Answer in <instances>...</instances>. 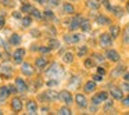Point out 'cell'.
<instances>
[{
    "mask_svg": "<svg viewBox=\"0 0 129 115\" xmlns=\"http://www.w3.org/2000/svg\"><path fill=\"white\" fill-rule=\"evenodd\" d=\"M10 43L14 45V46H18L21 43V36H20V35H17V33H13L11 36H10Z\"/></svg>",
    "mask_w": 129,
    "mask_h": 115,
    "instance_id": "cell-26",
    "label": "cell"
},
{
    "mask_svg": "<svg viewBox=\"0 0 129 115\" xmlns=\"http://www.w3.org/2000/svg\"><path fill=\"white\" fill-rule=\"evenodd\" d=\"M31 35H32V36H34V35H35V37H39L40 32L38 31V29H35V31H32V32H31Z\"/></svg>",
    "mask_w": 129,
    "mask_h": 115,
    "instance_id": "cell-48",
    "label": "cell"
},
{
    "mask_svg": "<svg viewBox=\"0 0 129 115\" xmlns=\"http://www.w3.org/2000/svg\"><path fill=\"white\" fill-rule=\"evenodd\" d=\"M126 29H128V31H129V24H128V26H126Z\"/></svg>",
    "mask_w": 129,
    "mask_h": 115,
    "instance_id": "cell-58",
    "label": "cell"
},
{
    "mask_svg": "<svg viewBox=\"0 0 129 115\" xmlns=\"http://www.w3.org/2000/svg\"><path fill=\"white\" fill-rule=\"evenodd\" d=\"M43 17H45V18H49V20H51V18H54V15H53V11H50V10H46V11L43 13Z\"/></svg>",
    "mask_w": 129,
    "mask_h": 115,
    "instance_id": "cell-41",
    "label": "cell"
},
{
    "mask_svg": "<svg viewBox=\"0 0 129 115\" xmlns=\"http://www.w3.org/2000/svg\"><path fill=\"white\" fill-rule=\"evenodd\" d=\"M45 98H47L49 101H56L60 98V94L57 92H54V90H47L45 93Z\"/></svg>",
    "mask_w": 129,
    "mask_h": 115,
    "instance_id": "cell-16",
    "label": "cell"
},
{
    "mask_svg": "<svg viewBox=\"0 0 129 115\" xmlns=\"http://www.w3.org/2000/svg\"><path fill=\"white\" fill-rule=\"evenodd\" d=\"M50 49H60V42L57 39H50Z\"/></svg>",
    "mask_w": 129,
    "mask_h": 115,
    "instance_id": "cell-32",
    "label": "cell"
},
{
    "mask_svg": "<svg viewBox=\"0 0 129 115\" xmlns=\"http://www.w3.org/2000/svg\"><path fill=\"white\" fill-rule=\"evenodd\" d=\"M97 73H100V75H106V73H107V71L106 69H104V68L103 67H97Z\"/></svg>",
    "mask_w": 129,
    "mask_h": 115,
    "instance_id": "cell-45",
    "label": "cell"
},
{
    "mask_svg": "<svg viewBox=\"0 0 129 115\" xmlns=\"http://www.w3.org/2000/svg\"><path fill=\"white\" fill-rule=\"evenodd\" d=\"M25 54V50L24 49H17L13 54V58H14V62L15 64H22V57Z\"/></svg>",
    "mask_w": 129,
    "mask_h": 115,
    "instance_id": "cell-11",
    "label": "cell"
},
{
    "mask_svg": "<svg viewBox=\"0 0 129 115\" xmlns=\"http://www.w3.org/2000/svg\"><path fill=\"white\" fill-rule=\"evenodd\" d=\"M42 112H49V108H46V107H43V108H42Z\"/></svg>",
    "mask_w": 129,
    "mask_h": 115,
    "instance_id": "cell-56",
    "label": "cell"
},
{
    "mask_svg": "<svg viewBox=\"0 0 129 115\" xmlns=\"http://www.w3.org/2000/svg\"><path fill=\"white\" fill-rule=\"evenodd\" d=\"M36 3H39V4H45L46 3V0H35Z\"/></svg>",
    "mask_w": 129,
    "mask_h": 115,
    "instance_id": "cell-54",
    "label": "cell"
},
{
    "mask_svg": "<svg viewBox=\"0 0 129 115\" xmlns=\"http://www.w3.org/2000/svg\"><path fill=\"white\" fill-rule=\"evenodd\" d=\"M92 58L94 60V62H103L104 60H106V58H104V56H101V54H99V53H94L92 56Z\"/></svg>",
    "mask_w": 129,
    "mask_h": 115,
    "instance_id": "cell-29",
    "label": "cell"
},
{
    "mask_svg": "<svg viewBox=\"0 0 129 115\" xmlns=\"http://www.w3.org/2000/svg\"><path fill=\"white\" fill-rule=\"evenodd\" d=\"M21 71H22V73L26 76H32L35 72L34 67H32L31 64H28V62H22V64H21Z\"/></svg>",
    "mask_w": 129,
    "mask_h": 115,
    "instance_id": "cell-10",
    "label": "cell"
},
{
    "mask_svg": "<svg viewBox=\"0 0 129 115\" xmlns=\"http://www.w3.org/2000/svg\"><path fill=\"white\" fill-rule=\"evenodd\" d=\"M26 109H28L29 114H36V111H38V104L35 103L34 100L28 101V103H26Z\"/></svg>",
    "mask_w": 129,
    "mask_h": 115,
    "instance_id": "cell-19",
    "label": "cell"
},
{
    "mask_svg": "<svg viewBox=\"0 0 129 115\" xmlns=\"http://www.w3.org/2000/svg\"><path fill=\"white\" fill-rule=\"evenodd\" d=\"M62 10H64L65 14H74V13H75V9H74V6L71 3H64Z\"/></svg>",
    "mask_w": 129,
    "mask_h": 115,
    "instance_id": "cell-25",
    "label": "cell"
},
{
    "mask_svg": "<svg viewBox=\"0 0 129 115\" xmlns=\"http://www.w3.org/2000/svg\"><path fill=\"white\" fill-rule=\"evenodd\" d=\"M96 22H97L99 24V25H101V26H103V25H111V20H110V18L108 17H106V15H97V17H96Z\"/></svg>",
    "mask_w": 129,
    "mask_h": 115,
    "instance_id": "cell-14",
    "label": "cell"
},
{
    "mask_svg": "<svg viewBox=\"0 0 129 115\" xmlns=\"http://www.w3.org/2000/svg\"><path fill=\"white\" fill-rule=\"evenodd\" d=\"M126 11L129 13V0H128V3H126Z\"/></svg>",
    "mask_w": 129,
    "mask_h": 115,
    "instance_id": "cell-57",
    "label": "cell"
},
{
    "mask_svg": "<svg viewBox=\"0 0 129 115\" xmlns=\"http://www.w3.org/2000/svg\"><path fill=\"white\" fill-rule=\"evenodd\" d=\"M0 73H2V75H4L6 78L11 76V73H13L11 65H10L9 62H4V64H2V65H0Z\"/></svg>",
    "mask_w": 129,
    "mask_h": 115,
    "instance_id": "cell-9",
    "label": "cell"
},
{
    "mask_svg": "<svg viewBox=\"0 0 129 115\" xmlns=\"http://www.w3.org/2000/svg\"><path fill=\"white\" fill-rule=\"evenodd\" d=\"M97 96L100 97V100L103 101H107V98H108V92H100V93H97Z\"/></svg>",
    "mask_w": 129,
    "mask_h": 115,
    "instance_id": "cell-34",
    "label": "cell"
},
{
    "mask_svg": "<svg viewBox=\"0 0 129 115\" xmlns=\"http://www.w3.org/2000/svg\"><path fill=\"white\" fill-rule=\"evenodd\" d=\"M87 53H89V47L87 46H81L78 49V57H85Z\"/></svg>",
    "mask_w": 129,
    "mask_h": 115,
    "instance_id": "cell-28",
    "label": "cell"
},
{
    "mask_svg": "<svg viewBox=\"0 0 129 115\" xmlns=\"http://www.w3.org/2000/svg\"><path fill=\"white\" fill-rule=\"evenodd\" d=\"M50 50H51L50 47H45V46H42V47H39V51H40L42 54H47V53H50Z\"/></svg>",
    "mask_w": 129,
    "mask_h": 115,
    "instance_id": "cell-43",
    "label": "cell"
},
{
    "mask_svg": "<svg viewBox=\"0 0 129 115\" xmlns=\"http://www.w3.org/2000/svg\"><path fill=\"white\" fill-rule=\"evenodd\" d=\"M75 103H76V105H78V108H81V109L87 108V98H86V96L82 94V93H78V94L75 96Z\"/></svg>",
    "mask_w": 129,
    "mask_h": 115,
    "instance_id": "cell-4",
    "label": "cell"
},
{
    "mask_svg": "<svg viewBox=\"0 0 129 115\" xmlns=\"http://www.w3.org/2000/svg\"><path fill=\"white\" fill-rule=\"evenodd\" d=\"M15 86H17L18 93H25L28 90V86H26L25 81H22V78H17L15 79Z\"/></svg>",
    "mask_w": 129,
    "mask_h": 115,
    "instance_id": "cell-12",
    "label": "cell"
},
{
    "mask_svg": "<svg viewBox=\"0 0 129 115\" xmlns=\"http://www.w3.org/2000/svg\"><path fill=\"white\" fill-rule=\"evenodd\" d=\"M110 94H111L112 98H115V100H122L123 98V92H122V89L118 87V86H111Z\"/></svg>",
    "mask_w": 129,
    "mask_h": 115,
    "instance_id": "cell-7",
    "label": "cell"
},
{
    "mask_svg": "<svg viewBox=\"0 0 129 115\" xmlns=\"http://www.w3.org/2000/svg\"><path fill=\"white\" fill-rule=\"evenodd\" d=\"M101 103H103V101L100 100V97H99L97 94L93 96V97H92V104H93V105H100Z\"/></svg>",
    "mask_w": 129,
    "mask_h": 115,
    "instance_id": "cell-36",
    "label": "cell"
},
{
    "mask_svg": "<svg viewBox=\"0 0 129 115\" xmlns=\"http://www.w3.org/2000/svg\"><path fill=\"white\" fill-rule=\"evenodd\" d=\"M112 40H114V37L110 35V32L108 33H101L100 35V39H99V42H100V46L101 47H110V46L112 45Z\"/></svg>",
    "mask_w": 129,
    "mask_h": 115,
    "instance_id": "cell-2",
    "label": "cell"
},
{
    "mask_svg": "<svg viewBox=\"0 0 129 115\" xmlns=\"http://www.w3.org/2000/svg\"><path fill=\"white\" fill-rule=\"evenodd\" d=\"M60 100L65 103V105H71L74 101V97L68 90H62V92H60Z\"/></svg>",
    "mask_w": 129,
    "mask_h": 115,
    "instance_id": "cell-5",
    "label": "cell"
},
{
    "mask_svg": "<svg viewBox=\"0 0 129 115\" xmlns=\"http://www.w3.org/2000/svg\"><path fill=\"white\" fill-rule=\"evenodd\" d=\"M110 11H111L117 18L123 17V14H125V10H123L122 7H119V6H111V10H110Z\"/></svg>",
    "mask_w": 129,
    "mask_h": 115,
    "instance_id": "cell-15",
    "label": "cell"
},
{
    "mask_svg": "<svg viewBox=\"0 0 129 115\" xmlns=\"http://www.w3.org/2000/svg\"><path fill=\"white\" fill-rule=\"evenodd\" d=\"M11 108L14 109L15 112L22 111V101H21V98H18V97L13 98V100H11Z\"/></svg>",
    "mask_w": 129,
    "mask_h": 115,
    "instance_id": "cell-13",
    "label": "cell"
},
{
    "mask_svg": "<svg viewBox=\"0 0 129 115\" xmlns=\"http://www.w3.org/2000/svg\"><path fill=\"white\" fill-rule=\"evenodd\" d=\"M0 46H2V47H6V50H9V47L6 46V43L3 42V39H2V37H0Z\"/></svg>",
    "mask_w": 129,
    "mask_h": 115,
    "instance_id": "cell-50",
    "label": "cell"
},
{
    "mask_svg": "<svg viewBox=\"0 0 129 115\" xmlns=\"http://www.w3.org/2000/svg\"><path fill=\"white\" fill-rule=\"evenodd\" d=\"M3 26H4V17L0 15V28H3Z\"/></svg>",
    "mask_w": 129,
    "mask_h": 115,
    "instance_id": "cell-51",
    "label": "cell"
},
{
    "mask_svg": "<svg viewBox=\"0 0 129 115\" xmlns=\"http://www.w3.org/2000/svg\"><path fill=\"white\" fill-rule=\"evenodd\" d=\"M83 90L86 93L94 92V90H96V81H94V79H93V81H87L86 83H85V86H83Z\"/></svg>",
    "mask_w": 129,
    "mask_h": 115,
    "instance_id": "cell-18",
    "label": "cell"
},
{
    "mask_svg": "<svg viewBox=\"0 0 129 115\" xmlns=\"http://www.w3.org/2000/svg\"><path fill=\"white\" fill-rule=\"evenodd\" d=\"M10 96V89L9 86H3L0 87V101H4L7 97Z\"/></svg>",
    "mask_w": 129,
    "mask_h": 115,
    "instance_id": "cell-21",
    "label": "cell"
},
{
    "mask_svg": "<svg viewBox=\"0 0 129 115\" xmlns=\"http://www.w3.org/2000/svg\"><path fill=\"white\" fill-rule=\"evenodd\" d=\"M119 33H121V28H119V25H115V24H111L110 25V35H111L114 39H117L118 36H119Z\"/></svg>",
    "mask_w": 129,
    "mask_h": 115,
    "instance_id": "cell-17",
    "label": "cell"
},
{
    "mask_svg": "<svg viewBox=\"0 0 129 115\" xmlns=\"http://www.w3.org/2000/svg\"><path fill=\"white\" fill-rule=\"evenodd\" d=\"M93 79H94L96 82H101V81H103V75H100V73H96V75H93Z\"/></svg>",
    "mask_w": 129,
    "mask_h": 115,
    "instance_id": "cell-44",
    "label": "cell"
},
{
    "mask_svg": "<svg viewBox=\"0 0 129 115\" xmlns=\"http://www.w3.org/2000/svg\"><path fill=\"white\" fill-rule=\"evenodd\" d=\"M49 4H50L51 7H57L60 4V0H50V3Z\"/></svg>",
    "mask_w": 129,
    "mask_h": 115,
    "instance_id": "cell-46",
    "label": "cell"
},
{
    "mask_svg": "<svg viewBox=\"0 0 129 115\" xmlns=\"http://www.w3.org/2000/svg\"><path fill=\"white\" fill-rule=\"evenodd\" d=\"M94 64H96V62H94V60H93V58H87L86 61H85V67H86V68L94 67Z\"/></svg>",
    "mask_w": 129,
    "mask_h": 115,
    "instance_id": "cell-38",
    "label": "cell"
},
{
    "mask_svg": "<svg viewBox=\"0 0 129 115\" xmlns=\"http://www.w3.org/2000/svg\"><path fill=\"white\" fill-rule=\"evenodd\" d=\"M99 2H100L101 4H104V6H106L107 3H108V0H99Z\"/></svg>",
    "mask_w": 129,
    "mask_h": 115,
    "instance_id": "cell-55",
    "label": "cell"
},
{
    "mask_svg": "<svg viewBox=\"0 0 129 115\" xmlns=\"http://www.w3.org/2000/svg\"><path fill=\"white\" fill-rule=\"evenodd\" d=\"M13 15H14V18H21V14L18 11H15V13H13Z\"/></svg>",
    "mask_w": 129,
    "mask_h": 115,
    "instance_id": "cell-52",
    "label": "cell"
},
{
    "mask_svg": "<svg viewBox=\"0 0 129 115\" xmlns=\"http://www.w3.org/2000/svg\"><path fill=\"white\" fill-rule=\"evenodd\" d=\"M121 101H122V105H123V107L129 108V93H128V96H126V97H123Z\"/></svg>",
    "mask_w": 129,
    "mask_h": 115,
    "instance_id": "cell-42",
    "label": "cell"
},
{
    "mask_svg": "<svg viewBox=\"0 0 129 115\" xmlns=\"http://www.w3.org/2000/svg\"><path fill=\"white\" fill-rule=\"evenodd\" d=\"M35 65H36L38 68H40V69H45L46 65H47V60H46L45 57H39V58H36V61H35Z\"/></svg>",
    "mask_w": 129,
    "mask_h": 115,
    "instance_id": "cell-23",
    "label": "cell"
},
{
    "mask_svg": "<svg viewBox=\"0 0 129 115\" xmlns=\"http://www.w3.org/2000/svg\"><path fill=\"white\" fill-rule=\"evenodd\" d=\"M46 85H47L49 87H56L57 85H58V81H57V79H50V81L46 82Z\"/></svg>",
    "mask_w": 129,
    "mask_h": 115,
    "instance_id": "cell-39",
    "label": "cell"
},
{
    "mask_svg": "<svg viewBox=\"0 0 129 115\" xmlns=\"http://www.w3.org/2000/svg\"><path fill=\"white\" fill-rule=\"evenodd\" d=\"M123 81H129V72L128 73H123Z\"/></svg>",
    "mask_w": 129,
    "mask_h": 115,
    "instance_id": "cell-53",
    "label": "cell"
},
{
    "mask_svg": "<svg viewBox=\"0 0 129 115\" xmlns=\"http://www.w3.org/2000/svg\"><path fill=\"white\" fill-rule=\"evenodd\" d=\"M0 3H3L4 6H13L11 0H0Z\"/></svg>",
    "mask_w": 129,
    "mask_h": 115,
    "instance_id": "cell-47",
    "label": "cell"
},
{
    "mask_svg": "<svg viewBox=\"0 0 129 115\" xmlns=\"http://www.w3.org/2000/svg\"><path fill=\"white\" fill-rule=\"evenodd\" d=\"M119 2H125V0H119Z\"/></svg>",
    "mask_w": 129,
    "mask_h": 115,
    "instance_id": "cell-60",
    "label": "cell"
},
{
    "mask_svg": "<svg viewBox=\"0 0 129 115\" xmlns=\"http://www.w3.org/2000/svg\"><path fill=\"white\" fill-rule=\"evenodd\" d=\"M62 61L64 62H67V64H71V62L74 61V54L72 53H70V51H67V53L62 56Z\"/></svg>",
    "mask_w": 129,
    "mask_h": 115,
    "instance_id": "cell-27",
    "label": "cell"
},
{
    "mask_svg": "<svg viewBox=\"0 0 129 115\" xmlns=\"http://www.w3.org/2000/svg\"><path fill=\"white\" fill-rule=\"evenodd\" d=\"M21 22H22L24 28H28V26L31 25V18H29V17H24L22 20H21Z\"/></svg>",
    "mask_w": 129,
    "mask_h": 115,
    "instance_id": "cell-35",
    "label": "cell"
},
{
    "mask_svg": "<svg viewBox=\"0 0 129 115\" xmlns=\"http://www.w3.org/2000/svg\"><path fill=\"white\" fill-rule=\"evenodd\" d=\"M83 18L81 17V15H75V17L72 18V20L70 21V29L71 31H75V29L81 28V22Z\"/></svg>",
    "mask_w": 129,
    "mask_h": 115,
    "instance_id": "cell-8",
    "label": "cell"
},
{
    "mask_svg": "<svg viewBox=\"0 0 129 115\" xmlns=\"http://www.w3.org/2000/svg\"><path fill=\"white\" fill-rule=\"evenodd\" d=\"M122 40H123V43H126V45H129V31H128V29H125V32H123Z\"/></svg>",
    "mask_w": 129,
    "mask_h": 115,
    "instance_id": "cell-40",
    "label": "cell"
},
{
    "mask_svg": "<svg viewBox=\"0 0 129 115\" xmlns=\"http://www.w3.org/2000/svg\"><path fill=\"white\" fill-rule=\"evenodd\" d=\"M125 71H126V67L123 64H119L117 68H115V71H112V72H111V75L114 76V78H117V76L121 75V73H125Z\"/></svg>",
    "mask_w": 129,
    "mask_h": 115,
    "instance_id": "cell-22",
    "label": "cell"
},
{
    "mask_svg": "<svg viewBox=\"0 0 129 115\" xmlns=\"http://www.w3.org/2000/svg\"><path fill=\"white\" fill-rule=\"evenodd\" d=\"M58 112H60L61 115H71V114H72V112H71V109L68 108L67 105L62 107V108H60V109H58Z\"/></svg>",
    "mask_w": 129,
    "mask_h": 115,
    "instance_id": "cell-33",
    "label": "cell"
},
{
    "mask_svg": "<svg viewBox=\"0 0 129 115\" xmlns=\"http://www.w3.org/2000/svg\"><path fill=\"white\" fill-rule=\"evenodd\" d=\"M110 107H112V101H108V104H106V107H104V111H108Z\"/></svg>",
    "mask_w": 129,
    "mask_h": 115,
    "instance_id": "cell-49",
    "label": "cell"
},
{
    "mask_svg": "<svg viewBox=\"0 0 129 115\" xmlns=\"http://www.w3.org/2000/svg\"><path fill=\"white\" fill-rule=\"evenodd\" d=\"M0 58H2V53H0Z\"/></svg>",
    "mask_w": 129,
    "mask_h": 115,
    "instance_id": "cell-59",
    "label": "cell"
},
{
    "mask_svg": "<svg viewBox=\"0 0 129 115\" xmlns=\"http://www.w3.org/2000/svg\"><path fill=\"white\" fill-rule=\"evenodd\" d=\"M46 75H47V76H51V78H58L60 75H62V68H61V65L57 64V62L51 64V67L49 68L47 71H46Z\"/></svg>",
    "mask_w": 129,
    "mask_h": 115,
    "instance_id": "cell-1",
    "label": "cell"
},
{
    "mask_svg": "<svg viewBox=\"0 0 129 115\" xmlns=\"http://www.w3.org/2000/svg\"><path fill=\"white\" fill-rule=\"evenodd\" d=\"M121 89H122L123 93H129V81H123L122 83H121Z\"/></svg>",
    "mask_w": 129,
    "mask_h": 115,
    "instance_id": "cell-30",
    "label": "cell"
},
{
    "mask_svg": "<svg viewBox=\"0 0 129 115\" xmlns=\"http://www.w3.org/2000/svg\"><path fill=\"white\" fill-rule=\"evenodd\" d=\"M106 58L110 60L111 62H119L121 61L119 53H118L117 50H114V49H108V50L106 51Z\"/></svg>",
    "mask_w": 129,
    "mask_h": 115,
    "instance_id": "cell-3",
    "label": "cell"
},
{
    "mask_svg": "<svg viewBox=\"0 0 129 115\" xmlns=\"http://www.w3.org/2000/svg\"><path fill=\"white\" fill-rule=\"evenodd\" d=\"M32 9H34V7H32L29 3H25L24 6H21V11H22V13H31Z\"/></svg>",
    "mask_w": 129,
    "mask_h": 115,
    "instance_id": "cell-31",
    "label": "cell"
},
{
    "mask_svg": "<svg viewBox=\"0 0 129 115\" xmlns=\"http://www.w3.org/2000/svg\"><path fill=\"white\" fill-rule=\"evenodd\" d=\"M81 29L83 32H89L92 29V25H90V21L89 20H82L81 22Z\"/></svg>",
    "mask_w": 129,
    "mask_h": 115,
    "instance_id": "cell-24",
    "label": "cell"
},
{
    "mask_svg": "<svg viewBox=\"0 0 129 115\" xmlns=\"http://www.w3.org/2000/svg\"><path fill=\"white\" fill-rule=\"evenodd\" d=\"M82 35L79 33H72V35H65L64 36V42L68 43V45H75V43L81 42Z\"/></svg>",
    "mask_w": 129,
    "mask_h": 115,
    "instance_id": "cell-6",
    "label": "cell"
},
{
    "mask_svg": "<svg viewBox=\"0 0 129 115\" xmlns=\"http://www.w3.org/2000/svg\"><path fill=\"white\" fill-rule=\"evenodd\" d=\"M100 2L99 0H87L86 2V6H87V9H90V10H99L100 9Z\"/></svg>",
    "mask_w": 129,
    "mask_h": 115,
    "instance_id": "cell-20",
    "label": "cell"
},
{
    "mask_svg": "<svg viewBox=\"0 0 129 115\" xmlns=\"http://www.w3.org/2000/svg\"><path fill=\"white\" fill-rule=\"evenodd\" d=\"M31 14L34 15V17L36 18V20H40V18H42V13H40L39 10H36V9H32Z\"/></svg>",
    "mask_w": 129,
    "mask_h": 115,
    "instance_id": "cell-37",
    "label": "cell"
}]
</instances>
